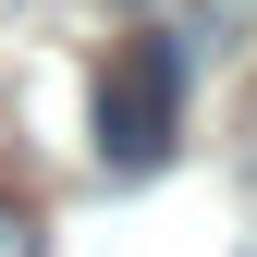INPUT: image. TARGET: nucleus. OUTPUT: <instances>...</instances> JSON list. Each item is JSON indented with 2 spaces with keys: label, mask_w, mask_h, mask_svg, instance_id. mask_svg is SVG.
<instances>
[{
  "label": "nucleus",
  "mask_w": 257,
  "mask_h": 257,
  "mask_svg": "<svg viewBox=\"0 0 257 257\" xmlns=\"http://www.w3.org/2000/svg\"><path fill=\"white\" fill-rule=\"evenodd\" d=\"M184 135V37H159V25H135V37L110 49V74H98V159L122 184L159 172Z\"/></svg>",
  "instance_id": "f257e3e1"
},
{
  "label": "nucleus",
  "mask_w": 257,
  "mask_h": 257,
  "mask_svg": "<svg viewBox=\"0 0 257 257\" xmlns=\"http://www.w3.org/2000/svg\"><path fill=\"white\" fill-rule=\"evenodd\" d=\"M0 257H49V233H37V208H13V196H0Z\"/></svg>",
  "instance_id": "f03ea898"
}]
</instances>
